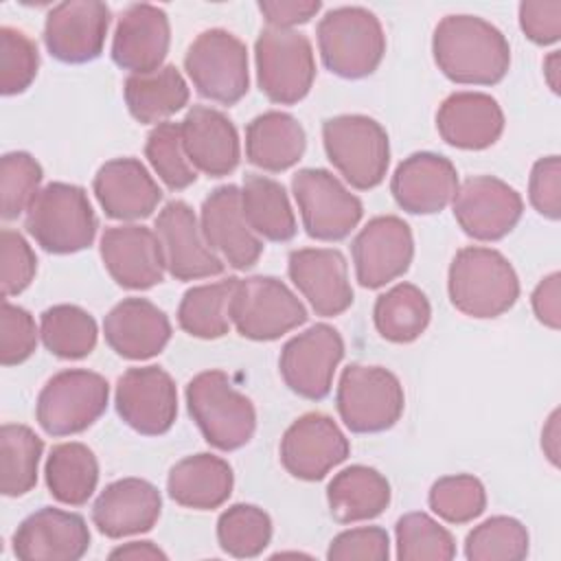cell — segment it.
Here are the masks:
<instances>
[{
	"label": "cell",
	"instance_id": "obj_47",
	"mask_svg": "<svg viewBox=\"0 0 561 561\" xmlns=\"http://www.w3.org/2000/svg\"><path fill=\"white\" fill-rule=\"evenodd\" d=\"M39 53L35 42L13 28H0V92L4 96L24 92L37 77Z\"/></svg>",
	"mask_w": 561,
	"mask_h": 561
},
{
	"label": "cell",
	"instance_id": "obj_17",
	"mask_svg": "<svg viewBox=\"0 0 561 561\" xmlns=\"http://www.w3.org/2000/svg\"><path fill=\"white\" fill-rule=\"evenodd\" d=\"M114 403L118 416L145 436H160L169 432L178 416L175 383L160 366L125 370L116 381Z\"/></svg>",
	"mask_w": 561,
	"mask_h": 561
},
{
	"label": "cell",
	"instance_id": "obj_49",
	"mask_svg": "<svg viewBox=\"0 0 561 561\" xmlns=\"http://www.w3.org/2000/svg\"><path fill=\"white\" fill-rule=\"evenodd\" d=\"M37 327L33 316L20 307L2 300L0 313V362L2 366H15L26 362L37 346Z\"/></svg>",
	"mask_w": 561,
	"mask_h": 561
},
{
	"label": "cell",
	"instance_id": "obj_52",
	"mask_svg": "<svg viewBox=\"0 0 561 561\" xmlns=\"http://www.w3.org/2000/svg\"><path fill=\"white\" fill-rule=\"evenodd\" d=\"M519 28L524 35L548 46L561 37V0H526L519 4Z\"/></svg>",
	"mask_w": 561,
	"mask_h": 561
},
{
	"label": "cell",
	"instance_id": "obj_18",
	"mask_svg": "<svg viewBox=\"0 0 561 561\" xmlns=\"http://www.w3.org/2000/svg\"><path fill=\"white\" fill-rule=\"evenodd\" d=\"M348 438L337 423L320 412L298 416L280 438V462L298 480H322L333 467L346 460Z\"/></svg>",
	"mask_w": 561,
	"mask_h": 561
},
{
	"label": "cell",
	"instance_id": "obj_27",
	"mask_svg": "<svg viewBox=\"0 0 561 561\" xmlns=\"http://www.w3.org/2000/svg\"><path fill=\"white\" fill-rule=\"evenodd\" d=\"M162 511L160 491L142 478H123L107 484L92 504V522L101 535L121 539L147 533Z\"/></svg>",
	"mask_w": 561,
	"mask_h": 561
},
{
	"label": "cell",
	"instance_id": "obj_8",
	"mask_svg": "<svg viewBox=\"0 0 561 561\" xmlns=\"http://www.w3.org/2000/svg\"><path fill=\"white\" fill-rule=\"evenodd\" d=\"M256 81L274 103L294 105L305 99L316 79L313 48L307 35L294 28L267 26L254 42Z\"/></svg>",
	"mask_w": 561,
	"mask_h": 561
},
{
	"label": "cell",
	"instance_id": "obj_39",
	"mask_svg": "<svg viewBox=\"0 0 561 561\" xmlns=\"http://www.w3.org/2000/svg\"><path fill=\"white\" fill-rule=\"evenodd\" d=\"M42 438L26 425L4 423L0 430V491L7 497L26 495L37 484Z\"/></svg>",
	"mask_w": 561,
	"mask_h": 561
},
{
	"label": "cell",
	"instance_id": "obj_46",
	"mask_svg": "<svg viewBox=\"0 0 561 561\" xmlns=\"http://www.w3.org/2000/svg\"><path fill=\"white\" fill-rule=\"evenodd\" d=\"M39 162L26 151H9L0 160V215L15 219L28 210L42 182Z\"/></svg>",
	"mask_w": 561,
	"mask_h": 561
},
{
	"label": "cell",
	"instance_id": "obj_14",
	"mask_svg": "<svg viewBox=\"0 0 561 561\" xmlns=\"http://www.w3.org/2000/svg\"><path fill=\"white\" fill-rule=\"evenodd\" d=\"M451 208L465 234L478 241H497L517 226L524 202L504 180L495 175H473L458 184Z\"/></svg>",
	"mask_w": 561,
	"mask_h": 561
},
{
	"label": "cell",
	"instance_id": "obj_26",
	"mask_svg": "<svg viewBox=\"0 0 561 561\" xmlns=\"http://www.w3.org/2000/svg\"><path fill=\"white\" fill-rule=\"evenodd\" d=\"M180 134L195 171L208 178H224L237 169L241 158L239 134L224 112L193 105L180 123Z\"/></svg>",
	"mask_w": 561,
	"mask_h": 561
},
{
	"label": "cell",
	"instance_id": "obj_43",
	"mask_svg": "<svg viewBox=\"0 0 561 561\" xmlns=\"http://www.w3.org/2000/svg\"><path fill=\"white\" fill-rule=\"evenodd\" d=\"M397 559L401 561H449L456 557L451 533L427 513H408L397 519Z\"/></svg>",
	"mask_w": 561,
	"mask_h": 561
},
{
	"label": "cell",
	"instance_id": "obj_25",
	"mask_svg": "<svg viewBox=\"0 0 561 561\" xmlns=\"http://www.w3.org/2000/svg\"><path fill=\"white\" fill-rule=\"evenodd\" d=\"M458 191V173L449 158L416 151L392 173L390 193L394 202L412 215H434L451 204Z\"/></svg>",
	"mask_w": 561,
	"mask_h": 561
},
{
	"label": "cell",
	"instance_id": "obj_31",
	"mask_svg": "<svg viewBox=\"0 0 561 561\" xmlns=\"http://www.w3.org/2000/svg\"><path fill=\"white\" fill-rule=\"evenodd\" d=\"M232 467L215 454H195L175 462L167 478L169 497L195 511L221 506L232 493Z\"/></svg>",
	"mask_w": 561,
	"mask_h": 561
},
{
	"label": "cell",
	"instance_id": "obj_36",
	"mask_svg": "<svg viewBox=\"0 0 561 561\" xmlns=\"http://www.w3.org/2000/svg\"><path fill=\"white\" fill-rule=\"evenodd\" d=\"M44 476L46 486L57 502L81 506L96 489L99 462L88 445L70 440L50 449Z\"/></svg>",
	"mask_w": 561,
	"mask_h": 561
},
{
	"label": "cell",
	"instance_id": "obj_9",
	"mask_svg": "<svg viewBox=\"0 0 561 561\" xmlns=\"http://www.w3.org/2000/svg\"><path fill=\"white\" fill-rule=\"evenodd\" d=\"M107 399L105 377L85 368H68L44 383L35 416L46 434L72 436L88 430L105 412Z\"/></svg>",
	"mask_w": 561,
	"mask_h": 561
},
{
	"label": "cell",
	"instance_id": "obj_48",
	"mask_svg": "<svg viewBox=\"0 0 561 561\" xmlns=\"http://www.w3.org/2000/svg\"><path fill=\"white\" fill-rule=\"evenodd\" d=\"M37 272V259L31 250L28 241L11 230L4 228L0 232V285L2 296L11 298L22 294L35 278Z\"/></svg>",
	"mask_w": 561,
	"mask_h": 561
},
{
	"label": "cell",
	"instance_id": "obj_34",
	"mask_svg": "<svg viewBox=\"0 0 561 561\" xmlns=\"http://www.w3.org/2000/svg\"><path fill=\"white\" fill-rule=\"evenodd\" d=\"M123 96L138 123L158 125L188 103V85L182 72L167 64L151 72L129 75L123 83Z\"/></svg>",
	"mask_w": 561,
	"mask_h": 561
},
{
	"label": "cell",
	"instance_id": "obj_42",
	"mask_svg": "<svg viewBox=\"0 0 561 561\" xmlns=\"http://www.w3.org/2000/svg\"><path fill=\"white\" fill-rule=\"evenodd\" d=\"M526 554L528 530L508 515L484 519L465 539V557L469 561H522Z\"/></svg>",
	"mask_w": 561,
	"mask_h": 561
},
{
	"label": "cell",
	"instance_id": "obj_57",
	"mask_svg": "<svg viewBox=\"0 0 561 561\" xmlns=\"http://www.w3.org/2000/svg\"><path fill=\"white\" fill-rule=\"evenodd\" d=\"M559 68H561V57H559V50H552L546 59H543V77H546V81H548V85H550V90L554 92V94H559V85H561V72H559Z\"/></svg>",
	"mask_w": 561,
	"mask_h": 561
},
{
	"label": "cell",
	"instance_id": "obj_16",
	"mask_svg": "<svg viewBox=\"0 0 561 561\" xmlns=\"http://www.w3.org/2000/svg\"><path fill=\"white\" fill-rule=\"evenodd\" d=\"M351 254L357 283L379 289L408 272L414 256L412 230L401 217H373L353 239Z\"/></svg>",
	"mask_w": 561,
	"mask_h": 561
},
{
	"label": "cell",
	"instance_id": "obj_11",
	"mask_svg": "<svg viewBox=\"0 0 561 561\" xmlns=\"http://www.w3.org/2000/svg\"><path fill=\"white\" fill-rule=\"evenodd\" d=\"M307 309L296 294L274 276L239 278L230 300V322L239 335L272 342L305 324Z\"/></svg>",
	"mask_w": 561,
	"mask_h": 561
},
{
	"label": "cell",
	"instance_id": "obj_10",
	"mask_svg": "<svg viewBox=\"0 0 561 561\" xmlns=\"http://www.w3.org/2000/svg\"><path fill=\"white\" fill-rule=\"evenodd\" d=\"M193 88L221 105L241 101L250 85L245 44L224 28L202 31L184 55Z\"/></svg>",
	"mask_w": 561,
	"mask_h": 561
},
{
	"label": "cell",
	"instance_id": "obj_12",
	"mask_svg": "<svg viewBox=\"0 0 561 561\" xmlns=\"http://www.w3.org/2000/svg\"><path fill=\"white\" fill-rule=\"evenodd\" d=\"M291 191L311 239L340 241L355 230L364 215L359 197L327 169H300L291 178Z\"/></svg>",
	"mask_w": 561,
	"mask_h": 561
},
{
	"label": "cell",
	"instance_id": "obj_20",
	"mask_svg": "<svg viewBox=\"0 0 561 561\" xmlns=\"http://www.w3.org/2000/svg\"><path fill=\"white\" fill-rule=\"evenodd\" d=\"M199 226L208 248L234 270L252 267L263 254V241L250 228L241 208V188L234 184L210 191L202 204Z\"/></svg>",
	"mask_w": 561,
	"mask_h": 561
},
{
	"label": "cell",
	"instance_id": "obj_7",
	"mask_svg": "<svg viewBox=\"0 0 561 561\" xmlns=\"http://www.w3.org/2000/svg\"><path fill=\"white\" fill-rule=\"evenodd\" d=\"M403 386L388 368L351 364L342 370L335 408L351 432L377 434L390 430L403 414Z\"/></svg>",
	"mask_w": 561,
	"mask_h": 561
},
{
	"label": "cell",
	"instance_id": "obj_54",
	"mask_svg": "<svg viewBox=\"0 0 561 561\" xmlns=\"http://www.w3.org/2000/svg\"><path fill=\"white\" fill-rule=\"evenodd\" d=\"M561 274L552 272L535 287L530 302L537 320L548 329L557 331L561 327Z\"/></svg>",
	"mask_w": 561,
	"mask_h": 561
},
{
	"label": "cell",
	"instance_id": "obj_4",
	"mask_svg": "<svg viewBox=\"0 0 561 561\" xmlns=\"http://www.w3.org/2000/svg\"><path fill=\"white\" fill-rule=\"evenodd\" d=\"M318 50L327 70L342 79L373 75L386 53L377 15L364 7H337L318 22Z\"/></svg>",
	"mask_w": 561,
	"mask_h": 561
},
{
	"label": "cell",
	"instance_id": "obj_37",
	"mask_svg": "<svg viewBox=\"0 0 561 561\" xmlns=\"http://www.w3.org/2000/svg\"><path fill=\"white\" fill-rule=\"evenodd\" d=\"M432 318L427 296L412 283H399L381 294L373 309L375 329L394 344H408L421 337Z\"/></svg>",
	"mask_w": 561,
	"mask_h": 561
},
{
	"label": "cell",
	"instance_id": "obj_21",
	"mask_svg": "<svg viewBox=\"0 0 561 561\" xmlns=\"http://www.w3.org/2000/svg\"><path fill=\"white\" fill-rule=\"evenodd\" d=\"M287 274L318 316L333 318L353 305L348 265L340 250L300 248L287 259Z\"/></svg>",
	"mask_w": 561,
	"mask_h": 561
},
{
	"label": "cell",
	"instance_id": "obj_15",
	"mask_svg": "<svg viewBox=\"0 0 561 561\" xmlns=\"http://www.w3.org/2000/svg\"><path fill=\"white\" fill-rule=\"evenodd\" d=\"M153 228L162 248L164 267L175 280L210 278L224 272V259L208 248L202 226L186 202H167L158 213Z\"/></svg>",
	"mask_w": 561,
	"mask_h": 561
},
{
	"label": "cell",
	"instance_id": "obj_38",
	"mask_svg": "<svg viewBox=\"0 0 561 561\" xmlns=\"http://www.w3.org/2000/svg\"><path fill=\"white\" fill-rule=\"evenodd\" d=\"M239 278L197 285L184 291L178 307V324L193 337L217 340L230 329V300Z\"/></svg>",
	"mask_w": 561,
	"mask_h": 561
},
{
	"label": "cell",
	"instance_id": "obj_23",
	"mask_svg": "<svg viewBox=\"0 0 561 561\" xmlns=\"http://www.w3.org/2000/svg\"><path fill=\"white\" fill-rule=\"evenodd\" d=\"M101 259L110 276L125 289H149L164 278V256L153 230L138 224L105 228Z\"/></svg>",
	"mask_w": 561,
	"mask_h": 561
},
{
	"label": "cell",
	"instance_id": "obj_1",
	"mask_svg": "<svg viewBox=\"0 0 561 561\" xmlns=\"http://www.w3.org/2000/svg\"><path fill=\"white\" fill-rule=\"evenodd\" d=\"M432 53L438 70L454 83L493 85L511 66V46L504 33L484 18L445 15L432 35Z\"/></svg>",
	"mask_w": 561,
	"mask_h": 561
},
{
	"label": "cell",
	"instance_id": "obj_51",
	"mask_svg": "<svg viewBox=\"0 0 561 561\" xmlns=\"http://www.w3.org/2000/svg\"><path fill=\"white\" fill-rule=\"evenodd\" d=\"M528 197L533 208L546 219L561 217V160L559 156L539 158L528 180Z\"/></svg>",
	"mask_w": 561,
	"mask_h": 561
},
{
	"label": "cell",
	"instance_id": "obj_53",
	"mask_svg": "<svg viewBox=\"0 0 561 561\" xmlns=\"http://www.w3.org/2000/svg\"><path fill=\"white\" fill-rule=\"evenodd\" d=\"M322 4L318 0H261L259 11L263 13L267 26L291 28L296 24L309 22Z\"/></svg>",
	"mask_w": 561,
	"mask_h": 561
},
{
	"label": "cell",
	"instance_id": "obj_56",
	"mask_svg": "<svg viewBox=\"0 0 561 561\" xmlns=\"http://www.w3.org/2000/svg\"><path fill=\"white\" fill-rule=\"evenodd\" d=\"M559 434H561V430H559V410H554L548 416V423L543 425V432H541V449L554 467L559 465Z\"/></svg>",
	"mask_w": 561,
	"mask_h": 561
},
{
	"label": "cell",
	"instance_id": "obj_55",
	"mask_svg": "<svg viewBox=\"0 0 561 561\" xmlns=\"http://www.w3.org/2000/svg\"><path fill=\"white\" fill-rule=\"evenodd\" d=\"M110 559H129V561H156L167 559V552H162L151 541H129L110 552Z\"/></svg>",
	"mask_w": 561,
	"mask_h": 561
},
{
	"label": "cell",
	"instance_id": "obj_19",
	"mask_svg": "<svg viewBox=\"0 0 561 561\" xmlns=\"http://www.w3.org/2000/svg\"><path fill=\"white\" fill-rule=\"evenodd\" d=\"M112 11L99 0L55 4L44 22L46 50L64 64H85L101 55Z\"/></svg>",
	"mask_w": 561,
	"mask_h": 561
},
{
	"label": "cell",
	"instance_id": "obj_45",
	"mask_svg": "<svg viewBox=\"0 0 561 561\" xmlns=\"http://www.w3.org/2000/svg\"><path fill=\"white\" fill-rule=\"evenodd\" d=\"M430 508L449 524H467L486 508V491L482 482L469 473L438 478L430 489Z\"/></svg>",
	"mask_w": 561,
	"mask_h": 561
},
{
	"label": "cell",
	"instance_id": "obj_30",
	"mask_svg": "<svg viewBox=\"0 0 561 561\" xmlns=\"http://www.w3.org/2000/svg\"><path fill=\"white\" fill-rule=\"evenodd\" d=\"M436 129L447 145L480 151L500 140L504 112L491 94L454 92L436 112Z\"/></svg>",
	"mask_w": 561,
	"mask_h": 561
},
{
	"label": "cell",
	"instance_id": "obj_3",
	"mask_svg": "<svg viewBox=\"0 0 561 561\" xmlns=\"http://www.w3.org/2000/svg\"><path fill=\"white\" fill-rule=\"evenodd\" d=\"M188 414L208 445L234 451L250 443L256 430L252 401L241 394L224 370H204L186 386Z\"/></svg>",
	"mask_w": 561,
	"mask_h": 561
},
{
	"label": "cell",
	"instance_id": "obj_29",
	"mask_svg": "<svg viewBox=\"0 0 561 561\" xmlns=\"http://www.w3.org/2000/svg\"><path fill=\"white\" fill-rule=\"evenodd\" d=\"M92 188L103 213L121 221L149 217L162 199L160 186L136 158H114L101 164Z\"/></svg>",
	"mask_w": 561,
	"mask_h": 561
},
{
	"label": "cell",
	"instance_id": "obj_44",
	"mask_svg": "<svg viewBox=\"0 0 561 561\" xmlns=\"http://www.w3.org/2000/svg\"><path fill=\"white\" fill-rule=\"evenodd\" d=\"M145 156L171 191H182L197 180V171L182 145L180 123H158L147 136Z\"/></svg>",
	"mask_w": 561,
	"mask_h": 561
},
{
	"label": "cell",
	"instance_id": "obj_33",
	"mask_svg": "<svg viewBox=\"0 0 561 561\" xmlns=\"http://www.w3.org/2000/svg\"><path fill=\"white\" fill-rule=\"evenodd\" d=\"M327 502L335 522H366L388 508L390 484L377 469L366 465H351L335 473L329 482Z\"/></svg>",
	"mask_w": 561,
	"mask_h": 561
},
{
	"label": "cell",
	"instance_id": "obj_35",
	"mask_svg": "<svg viewBox=\"0 0 561 561\" xmlns=\"http://www.w3.org/2000/svg\"><path fill=\"white\" fill-rule=\"evenodd\" d=\"M241 208L250 228L267 241H289L296 234V217L280 182L250 173L241 186Z\"/></svg>",
	"mask_w": 561,
	"mask_h": 561
},
{
	"label": "cell",
	"instance_id": "obj_2",
	"mask_svg": "<svg viewBox=\"0 0 561 561\" xmlns=\"http://www.w3.org/2000/svg\"><path fill=\"white\" fill-rule=\"evenodd\" d=\"M451 305L469 318H497L519 298V278L508 259L482 245L456 252L447 272Z\"/></svg>",
	"mask_w": 561,
	"mask_h": 561
},
{
	"label": "cell",
	"instance_id": "obj_28",
	"mask_svg": "<svg viewBox=\"0 0 561 561\" xmlns=\"http://www.w3.org/2000/svg\"><path fill=\"white\" fill-rule=\"evenodd\" d=\"M110 348L125 359H149L164 351L171 340V322L147 298H123L103 320Z\"/></svg>",
	"mask_w": 561,
	"mask_h": 561
},
{
	"label": "cell",
	"instance_id": "obj_5",
	"mask_svg": "<svg viewBox=\"0 0 561 561\" xmlns=\"http://www.w3.org/2000/svg\"><path fill=\"white\" fill-rule=\"evenodd\" d=\"M24 228L46 252L72 254L92 245L96 215L81 186L50 182L31 202Z\"/></svg>",
	"mask_w": 561,
	"mask_h": 561
},
{
	"label": "cell",
	"instance_id": "obj_6",
	"mask_svg": "<svg viewBox=\"0 0 561 561\" xmlns=\"http://www.w3.org/2000/svg\"><path fill=\"white\" fill-rule=\"evenodd\" d=\"M322 142L329 162L359 191L383 182L390 164L386 129L364 114H340L322 123Z\"/></svg>",
	"mask_w": 561,
	"mask_h": 561
},
{
	"label": "cell",
	"instance_id": "obj_50",
	"mask_svg": "<svg viewBox=\"0 0 561 561\" xmlns=\"http://www.w3.org/2000/svg\"><path fill=\"white\" fill-rule=\"evenodd\" d=\"M390 557V537L379 526H362L342 530L329 543L327 559L331 561H386Z\"/></svg>",
	"mask_w": 561,
	"mask_h": 561
},
{
	"label": "cell",
	"instance_id": "obj_40",
	"mask_svg": "<svg viewBox=\"0 0 561 561\" xmlns=\"http://www.w3.org/2000/svg\"><path fill=\"white\" fill-rule=\"evenodd\" d=\"M39 337L53 355L81 359L94 351L99 329L85 309L77 305H55L39 318Z\"/></svg>",
	"mask_w": 561,
	"mask_h": 561
},
{
	"label": "cell",
	"instance_id": "obj_13",
	"mask_svg": "<svg viewBox=\"0 0 561 561\" xmlns=\"http://www.w3.org/2000/svg\"><path fill=\"white\" fill-rule=\"evenodd\" d=\"M344 357V342L331 324H313L294 335L280 351V377L291 392L320 401L331 392L333 375Z\"/></svg>",
	"mask_w": 561,
	"mask_h": 561
},
{
	"label": "cell",
	"instance_id": "obj_41",
	"mask_svg": "<svg viewBox=\"0 0 561 561\" xmlns=\"http://www.w3.org/2000/svg\"><path fill=\"white\" fill-rule=\"evenodd\" d=\"M272 539L270 515L254 504H232L217 519V541L237 559L261 554Z\"/></svg>",
	"mask_w": 561,
	"mask_h": 561
},
{
	"label": "cell",
	"instance_id": "obj_24",
	"mask_svg": "<svg viewBox=\"0 0 561 561\" xmlns=\"http://www.w3.org/2000/svg\"><path fill=\"white\" fill-rule=\"evenodd\" d=\"M171 26L164 9L138 2L129 4L118 22L112 37V59L118 68L131 75L158 70L169 53Z\"/></svg>",
	"mask_w": 561,
	"mask_h": 561
},
{
	"label": "cell",
	"instance_id": "obj_22",
	"mask_svg": "<svg viewBox=\"0 0 561 561\" xmlns=\"http://www.w3.org/2000/svg\"><path fill=\"white\" fill-rule=\"evenodd\" d=\"M90 548V530L81 515L44 506L13 533V552L22 561H77Z\"/></svg>",
	"mask_w": 561,
	"mask_h": 561
},
{
	"label": "cell",
	"instance_id": "obj_32",
	"mask_svg": "<svg viewBox=\"0 0 561 561\" xmlns=\"http://www.w3.org/2000/svg\"><path fill=\"white\" fill-rule=\"evenodd\" d=\"M305 147V129L287 112H263L245 127V158L263 171H287L302 158Z\"/></svg>",
	"mask_w": 561,
	"mask_h": 561
}]
</instances>
